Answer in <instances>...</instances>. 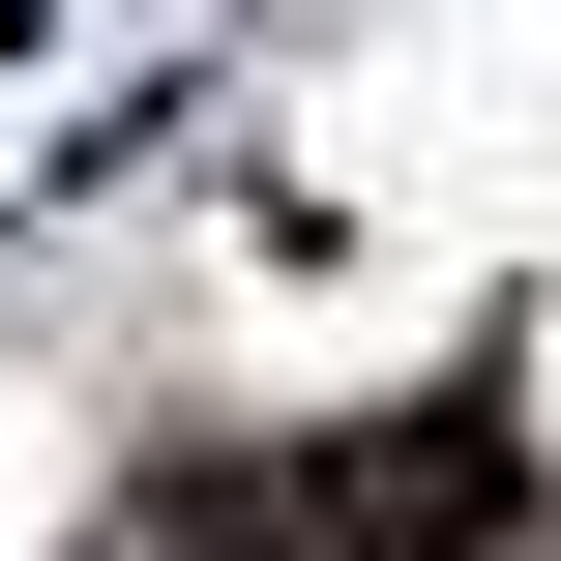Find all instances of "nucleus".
<instances>
[{
  "instance_id": "obj_2",
  "label": "nucleus",
  "mask_w": 561,
  "mask_h": 561,
  "mask_svg": "<svg viewBox=\"0 0 561 561\" xmlns=\"http://www.w3.org/2000/svg\"><path fill=\"white\" fill-rule=\"evenodd\" d=\"M118 561H325V473H148Z\"/></svg>"
},
{
  "instance_id": "obj_1",
  "label": "nucleus",
  "mask_w": 561,
  "mask_h": 561,
  "mask_svg": "<svg viewBox=\"0 0 561 561\" xmlns=\"http://www.w3.org/2000/svg\"><path fill=\"white\" fill-rule=\"evenodd\" d=\"M503 533H533L503 385H414V414H355V444H325V561H503Z\"/></svg>"
}]
</instances>
